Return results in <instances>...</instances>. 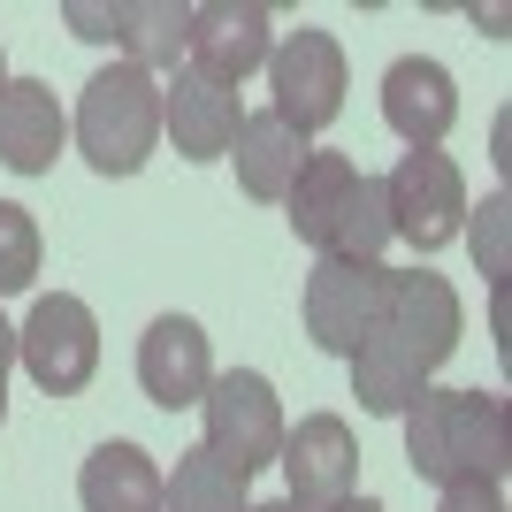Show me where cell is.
<instances>
[{"mask_svg": "<svg viewBox=\"0 0 512 512\" xmlns=\"http://www.w3.org/2000/svg\"><path fill=\"white\" fill-rule=\"evenodd\" d=\"M459 321L467 314H459V291H451L444 276H428V268L390 276L383 321H375L367 344L352 352V398H360L367 413L398 421V413L428 390V375L459 352Z\"/></svg>", "mask_w": 512, "mask_h": 512, "instance_id": "1", "label": "cell"}, {"mask_svg": "<svg viewBox=\"0 0 512 512\" xmlns=\"http://www.w3.org/2000/svg\"><path fill=\"white\" fill-rule=\"evenodd\" d=\"M406 459L421 482H505L512 474V428L497 390H421L406 413Z\"/></svg>", "mask_w": 512, "mask_h": 512, "instance_id": "2", "label": "cell"}, {"mask_svg": "<svg viewBox=\"0 0 512 512\" xmlns=\"http://www.w3.org/2000/svg\"><path fill=\"white\" fill-rule=\"evenodd\" d=\"M153 138H161V77H146L138 62L100 69L77 100V146L100 176H138Z\"/></svg>", "mask_w": 512, "mask_h": 512, "instance_id": "3", "label": "cell"}, {"mask_svg": "<svg viewBox=\"0 0 512 512\" xmlns=\"http://www.w3.org/2000/svg\"><path fill=\"white\" fill-rule=\"evenodd\" d=\"M199 413H207V451L222 459V467H237L245 482H253L260 467H276L283 451V406H276V383L268 375H253V367H230V375H214L207 398H199Z\"/></svg>", "mask_w": 512, "mask_h": 512, "instance_id": "4", "label": "cell"}, {"mask_svg": "<svg viewBox=\"0 0 512 512\" xmlns=\"http://www.w3.org/2000/svg\"><path fill=\"white\" fill-rule=\"evenodd\" d=\"M268 92H276L268 115H283L299 138L329 130L344 115V46L329 39V31H314V23L283 31L276 54H268Z\"/></svg>", "mask_w": 512, "mask_h": 512, "instance_id": "5", "label": "cell"}, {"mask_svg": "<svg viewBox=\"0 0 512 512\" xmlns=\"http://www.w3.org/2000/svg\"><path fill=\"white\" fill-rule=\"evenodd\" d=\"M16 360L31 367V383L46 398H77L100 375V321H92V306L69 299V291H46L31 306V321L16 329Z\"/></svg>", "mask_w": 512, "mask_h": 512, "instance_id": "6", "label": "cell"}, {"mask_svg": "<svg viewBox=\"0 0 512 512\" xmlns=\"http://www.w3.org/2000/svg\"><path fill=\"white\" fill-rule=\"evenodd\" d=\"M383 199H390V237H406L413 253H444L467 230V176L451 153H406L383 176Z\"/></svg>", "mask_w": 512, "mask_h": 512, "instance_id": "7", "label": "cell"}, {"mask_svg": "<svg viewBox=\"0 0 512 512\" xmlns=\"http://www.w3.org/2000/svg\"><path fill=\"white\" fill-rule=\"evenodd\" d=\"M383 299H390V268L383 260H314V276H306V337L321 352H337L352 360L367 344V329L383 321Z\"/></svg>", "mask_w": 512, "mask_h": 512, "instance_id": "8", "label": "cell"}, {"mask_svg": "<svg viewBox=\"0 0 512 512\" xmlns=\"http://www.w3.org/2000/svg\"><path fill=\"white\" fill-rule=\"evenodd\" d=\"M268 54H276V16L260 0H207V8H192L184 69H199V77L237 92L253 69H268Z\"/></svg>", "mask_w": 512, "mask_h": 512, "instance_id": "9", "label": "cell"}, {"mask_svg": "<svg viewBox=\"0 0 512 512\" xmlns=\"http://www.w3.org/2000/svg\"><path fill=\"white\" fill-rule=\"evenodd\" d=\"M276 467H283V482H291L283 505L337 512L344 497H352V482H360V444H352V428H344L337 413H306L299 428H283Z\"/></svg>", "mask_w": 512, "mask_h": 512, "instance_id": "10", "label": "cell"}, {"mask_svg": "<svg viewBox=\"0 0 512 512\" xmlns=\"http://www.w3.org/2000/svg\"><path fill=\"white\" fill-rule=\"evenodd\" d=\"M214 383V352H207V329L192 314H161L138 337V390H146L161 413H184L199 406Z\"/></svg>", "mask_w": 512, "mask_h": 512, "instance_id": "11", "label": "cell"}, {"mask_svg": "<svg viewBox=\"0 0 512 512\" xmlns=\"http://www.w3.org/2000/svg\"><path fill=\"white\" fill-rule=\"evenodd\" d=\"M383 123L406 138V153H436L444 130L459 123V85H451V69L428 62V54L390 62L383 69Z\"/></svg>", "mask_w": 512, "mask_h": 512, "instance_id": "12", "label": "cell"}, {"mask_svg": "<svg viewBox=\"0 0 512 512\" xmlns=\"http://www.w3.org/2000/svg\"><path fill=\"white\" fill-rule=\"evenodd\" d=\"M237 123H245L237 92L199 77V69H176L169 85H161V130L176 138L184 161H222V153L237 146Z\"/></svg>", "mask_w": 512, "mask_h": 512, "instance_id": "13", "label": "cell"}, {"mask_svg": "<svg viewBox=\"0 0 512 512\" xmlns=\"http://www.w3.org/2000/svg\"><path fill=\"white\" fill-rule=\"evenodd\" d=\"M62 138H69V123H62L54 85L8 77V92H0V161H8L16 176H46L54 153H62Z\"/></svg>", "mask_w": 512, "mask_h": 512, "instance_id": "14", "label": "cell"}, {"mask_svg": "<svg viewBox=\"0 0 512 512\" xmlns=\"http://www.w3.org/2000/svg\"><path fill=\"white\" fill-rule=\"evenodd\" d=\"M306 138L283 115H245L237 123V146H230V161H237V184H245V199H260V207H283V192H291V176H299V161H306Z\"/></svg>", "mask_w": 512, "mask_h": 512, "instance_id": "15", "label": "cell"}, {"mask_svg": "<svg viewBox=\"0 0 512 512\" xmlns=\"http://www.w3.org/2000/svg\"><path fill=\"white\" fill-rule=\"evenodd\" d=\"M77 505L85 512H161V467H153V451L138 444H100L77 474Z\"/></svg>", "mask_w": 512, "mask_h": 512, "instance_id": "16", "label": "cell"}, {"mask_svg": "<svg viewBox=\"0 0 512 512\" xmlns=\"http://www.w3.org/2000/svg\"><path fill=\"white\" fill-rule=\"evenodd\" d=\"M184 31H192L184 0H115V46L146 77L153 69H184Z\"/></svg>", "mask_w": 512, "mask_h": 512, "instance_id": "17", "label": "cell"}, {"mask_svg": "<svg viewBox=\"0 0 512 512\" xmlns=\"http://www.w3.org/2000/svg\"><path fill=\"white\" fill-rule=\"evenodd\" d=\"M352 161L344 153H306L299 176H291V192H283V207H291V230H299V245H314L321 253V237H329V222H337L344 192H352Z\"/></svg>", "mask_w": 512, "mask_h": 512, "instance_id": "18", "label": "cell"}, {"mask_svg": "<svg viewBox=\"0 0 512 512\" xmlns=\"http://www.w3.org/2000/svg\"><path fill=\"white\" fill-rule=\"evenodd\" d=\"M245 490H253V482L237 467H222V459L199 444V451L176 459V474H161V512H245L253 505Z\"/></svg>", "mask_w": 512, "mask_h": 512, "instance_id": "19", "label": "cell"}, {"mask_svg": "<svg viewBox=\"0 0 512 512\" xmlns=\"http://www.w3.org/2000/svg\"><path fill=\"white\" fill-rule=\"evenodd\" d=\"M390 245V199H383V176H352V192H344L337 222L321 237V260H383Z\"/></svg>", "mask_w": 512, "mask_h": 512, "instance_id": "20", "label": "cell"}, {"mask_svg": "<svg viewBox=\"0 0 512 512\" xmlns=\"http://www.w3.org/2000/svg\"><path fill=\"white\" fill-rule=\"evenodd\" d=\"M39 222H31V207H16V199H0V299H16V291H31L39 283Z\"/></svg>", "mask_w": 512, "mask_h": 512, "instance_id": "21", "label": "cell"}, {"mask_svg": "<svg viewBox=\"0 0 512 512\" xmlns=\"http://www.w3.org/2000/svg\"><path fill=\"white\" fill-rule=\"evenodd\" d=\"M467 245H474V260H482L490 291H505V268H512V199L505 192L482 199V214L467 222Z\"/></svg>", "mask_w": 512, "mask_h": 512, "instance_id": "22", "label": "cell"}, {"mask_svg": "<svg viewBox=\"0 0 512 512\" xmlns=\"http://www.w3.org/2000/svg\"><path fill=\"white\" fill-rule=\"evenodd\" d=\"M436 512H505V482H444Z\"/></svg>", "mask_w": 512, "mask_h": 512, "instance_id": "23", "label": "cell"}, {"mask_svg": "<svg viewBox=\"0 0 512 512\" xmlns=\"http://www.w3.org/2000/svg\"><path fill=\"white\" fill-rule=\"evenodd\" d=\"M62 16H69V31H77V39H115V8H92V0H69Z\"/></svg>", "mask_w": 512, "mask_h": 512, "instance_id": "24", "label": "cell"}, {"mask_svg": "<svg viewBox=\"0 0 512 512\" xmlns=\"http://www.w3.org/2000/svg\"><path fill=\"white\" fill-rule=\"evenodd\" d=\"M8 367H16V329L0 314V421H8Z\"/></svg>", "mask_w": 512, "mask_h": 512, "instance_id": "25", "label": "cell"}, {"mask_svg": "<svg viewBox=\"0 0 512 512\" xmlns=\"http://www.w3.org/2000/svg\"><path fill=\"white\" fill-rule=\"evenodd\" d=\"M337 512H383V505H375V497H344Z\"/></svg>", "mask_w": 512, "mask_h": 512, "instance_id": "26", "label": "cell"}, {"mask_svg": "<svg viewBox=\"0 0 512 512\" xmlns=\"http://www.w3.org/2000/svg\"><path fill=\"white\" fill-rule=\"evenodd\" d=\"M245 512H299V505H283V497H276V505H245Z\"/></svg>", "mask_w": 512, "mask_h": 512, "instance_id": "27", "label": "cell"}, {"mask_svg": "<svg viewBox=\"0 0 512 512\" xmlns=\"http://www.w3.org/2000/svg\"><path fill=\"white\" fill-rule=\"evenodd\" d=\"M0 92H8V54H0Z\"/></svg>", "mask_w": 512, "mask_h": 512, "instance_id": "28", "label": "cell"}]
</instances>
